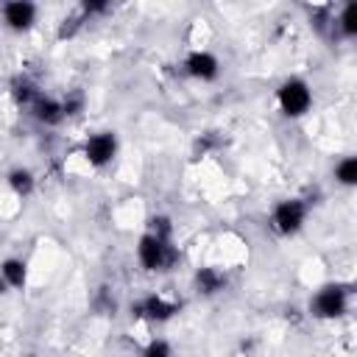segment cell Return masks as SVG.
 Returning <instances> with one entry per match:
<instances>
[{
	"label": "cell",
	"mask_w": 357,
	"mask_h": 357,
	"mask_svg": "<svg viewBox=\"0 0 357 357\" xmlns=\"http://www.w3.org/2000/svg\"><path fill=\"white\" fill-rule=\"evenodd\" d=\"M137 254H139V262H142L148 271H165L167 265L176 262V251L170 248V243L162 240V237H153V234H145V237L139 240Z\"/></svg>",
	"instance_id": "obj_1"
},
{
	"label": "cell",
	"mask_w": 357,
	"mask_h": 357,
	"mask_svg": "<svg viewBox=\"0 0 357 357\" xmlns=\"http://www.w3.org/2000/svg\"><path fill=\"white\" fill-rule=\"evenodd\" d=\"M310 103H312V95H310V89H307L304 81L293 78V81H284L282 84V89H279V106H282L284 114L298 117V114H304L310 109Z\"/></svg>",
	"instance_id": "obj_2"
},
{
	"label": "cell",
	"mask_w": 357,
	"mask_h": 357,
	"mask_svg": "<svg viewBox=\"0 0 357 357\" xmlns=\"http://www.w3.org/2000/svg\"><path fill=\"white\" fill-rule=\"evenodd\" d=\"M304 215H307V206H304L301 201H282V204L273 209V226H276V231H282V234H293V231L301 229Z\"/></svg>",
	"instance_id": "obj_3"
},
{
	"label": "cell",
	"mask_w": 357,
	"mask_h": 357,
	"mask_svg": "<svg viewBox=\"0 0 357 357\" xmlns=\"http://www.w3.org/2000/svg\"><path fill=\"white\" fill-rule=\"evenodd\" d=\"M312 307H315V312H318L321 318H335V315H340V312L346 310V293H343L340 287L329 284V287H324V290L315 296Z\"/></svg>",
	"instance_id": "obj_4"
},
{
	"label": "cell",
	"mask_w": 357,
	"mask_h": 357,
	"mask_svg": "<svg viewBox=\"0 0 357 357\" xmlns=\"http://www.w3.org/2000/svg\"><path fill=\"white\" fill-rule=\"evenodd\" d=\"M114 151H117L114 134H95V137H89V142L84 148V153L92 165H106L114 156Z\"/></svg>",
	"instance_id": "obj_5"
},
{
	"label": "cell",
	"mask_w": 357,
	"mask_h": 357,
	"mask_svg": "<svg viewBox=\"0 0 357 357\" xmlns=\"http://www.w3.org/2000/svg\"><path fill=\"white\" fill-rule=\"evenodd\" d=\"M134 310H137V315H145V318H151V321H167L173 312H178V307H176L173 301H165L162 296H148V298L139 301Z\"/></svg>",
	"instance_id": "obj_6"
},
{
	"label": "cell",
	"mask_w": 357,
	"mask_h": 357,
	"mask_svg": "<svg viewBox=\"0 0 357 357\" xmlns=\"http://www.w3.org/2000/svg\"><path fill=\"white\" fill-rule=\"evenodd\" d=\"M3 17H6L8 28H14V31H22V28H28V25L33 22V17H36V8H33L31 3H25V0H14V3H8V6L3 8Z\"/></svg>",
	"instance_id": "obj_7"
},
{
	"label": "cell",
	"mask_w": 357,
	"mask_h": 357,
	"mask_svg": "<svg viewBox=\"0 0 357 357\" xmlns=\"http://www.w3.org/2000/svg\"><path fill=\"white\" fill-rule=\"evenodd\" d=\"M187 73L206 81V78H215L218 75V59L212 53H192L187 59Z\"/></svg>",
	"instance_id": "obj_8"
},
{
	"label": "cell",
	"mask_w": 357,
	"mask_h": 357,
	"mask_svg": "<svg viewBox=\"0 0 357 357\" xmlns=\"http://www.w3.org/2000/svg\"><path fill=\"white\" fill-rule=\"evenodd\" d=\"M195 284H198V293L212 296V293H218V290L226 284V279H223V273L215 271V268H201L198 276H195Z\"/></svg>",
	"instance_id": "obj_9"
},
{
	"label": "cell",
	"mask_w": 357,
	"mask_h": 357,
	"mask_svg": "<svg viewBox=\"0 0 357 357\" xmlns=\"http://www.w3.org/2000/svg\"><path fill=\"white\" fill-rule=\"evenodd\" d=\"M33 114H36V120H42V123H56V120H61L64 109H61L56 100L36 98V100H33Z\"/></svg>",
	"instance_id": "obj_10"
},
{
	"label": "cell",
	"mask_w": 357,
	"mask_h": 357,
	"mask_svg": "<svg viewBox=\"0 0 357 357\" xmlns=\"http://www.w3.org/2000/svg\"><path fill=\"white\" fill-rule=\"evenodd\" d=\"M3 279L14 287H22L25 284V265L20 259H6L3 262Z\"/></svg>",
	"instance_id": "obj_11"
},
{
	"label": "cell",
	"mask_w": 357,
	"mask_h": 357,
	"mask_svg": "<svg viewBox=\"0 0 357 357\" xmlns=\"http://www.w3.org/2000/svg\"><path fill=\"white\" fill-rule=\"evenodd\" d=\"M8 184H11V190H14V192L28 195V192H31V187H33V176H31L28 170H11V173H8Z\"/></svg>",
	"instance_id": "obj_12"
},
{
	"label": "cell",
	"mask_w": 357,
	"mask_h": 357,
	"mask_svg": "<svg viewBox=\"0 0 357 357\" xmlns=\"http://www.w3.org/2000/svg\"><path fill=\"white\" fill-rule=\"evenodd\" d=\"M14 98H17V103H31V106H33V100H36L39 95H36V89H33L31 81L20 78V81H14Z\"/></svg>",
	"instance_id": "obj_13"
},
{
	"label": "cell",
	"mask_w": 357,
	"mask_h": 357,
	"mask_svg": "<svg viewBox=\"0 0 357 357\" xmlns=\"http://www.w3.org/2000/svg\"><path fill=\"white\" fill-rule=\"evenodd\" d=\"M337 178L343 184H354L357 181V159H343L337 165Z\"/></svg>",
	"instance_id": "obj_14"
},
{
	"label": "cell",
	"mask_w": 357,
	"mask_h": 357,
	"mask_svg": "<svg viewBox=\"0 0 357 357\" xmlns=\"http://www.w3.org/2000/svg\"><path fill=\"white\" fill-rule=\"evenodd\" d=\"M340 25H343V31H346L349 36H351V33H357V6H354V3H349V6L343 8Z\"/></svg>",
	"instance_id": "obj_15"
},
{
	"label": "cell",
	"mask_w": 357,
	"mask_h": 357,
	"mask_svg": "<svg viewBox=\"0 0 357 357\" xmlns=\"http://www.w3.org/2000/svg\"><path fill=\"white\" fill-rule=\"evenodd\" d=\"M145 357H170V346L165 340H153L148 349H145Z\"/></svg>",
	"instance_id": "obj_16"
},
{
	"label": "cell",
	"mask_w": 357,
	"mask_h": 357,
	"mask_svg": "<svg viewBox=\"0 0 357 357\" xmlns=\"http://www.w3.org/2000/svg\"><path fill=\"white\" fill-rule=\"evenodd\" d=\"M0 290H3V282H0Z\"/></svg>",
	"instance_id": "obj_17"
}]
</instances>
